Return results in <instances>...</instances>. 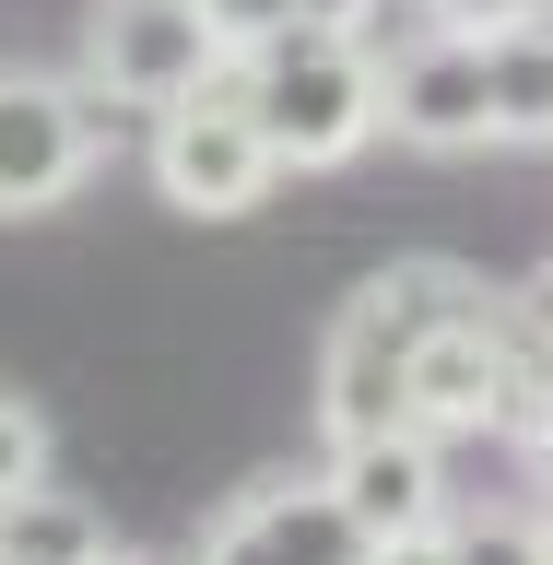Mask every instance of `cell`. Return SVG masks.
Masks as SVG:
<instances>
[{
  "mask_svg": "<svg viewBox=\"0 0 553 565\" xmlns=\"http://www.w3.org/2000/svg\"><path fill=\"white\" fill-rule=\"evenodd\" d=\"M224 83L247 95L283 177H330L377 141V47L353 24H272L259 47L224 60Z\"/></svg>",
  "mask_w": 553,
  "mask_h": 565,
  "instance_id": "6da1fadb",
  "label": "cell"
},
{
  "mask_svg": "<svg viewBox=\"0 0 553 565\" xmlns=\"http://www.w3.org/2000/svg\"><path fill=\"white\" fill-rule=\"evenodd\" d=\"M236 60L224 35H212L201 0H95V24H83V83L95 106H141V118H166L177 95H201L212 71Z\"/></svg>",
  "mask_w": 553,
  "mask_h": 565,
  "instance_id": "7a4b0ae2",
  "label": "cell"
},
{
  "mask_svg": "<svg viewBox=\"0 0 553 565\" xmlns=\"http://www.w3.org/2000/svg\"><path fill=\"white\" fill-rule=\"evenodd\" d=\"M153 189H166L177 212H201V224H236V212H259L283 189L272 141H259V118H247V95L224 71L153 118Z\"/></svg>",
  "mask_w": 553,
  "mask_h": 565,
  "instance_id": "3957f363",
  "label": "cell"
},
{
  "mask_svg": "<svg viewBox=\"0 0 553 565\" xmlns=\"http://www.w3.org/2000/svg\"><path fill=\"white\" fill-rule=\"evenodd\" d=\"M106 153V106L95 83H60V71H0V224H35L60 212Z\"/></svg>",
  "mask_w": 553,
  "mask_h": 565,
  "instance_id": "277c9868",
  "label": "cell"
},
{
  "mask_svg": "<svg viewBox=\"0 0 553 565\" xmlns=\"http://www.w3.org/2000/svg\"><path fill=\"white\" fill-rule=\"evenodd\" d=\"M377 130L413 153H483L494 141V83H483V35H436L413 24L377 60Z\"/></svg>",
  "mask_w": 553,
  "mask_h": 565,
  "instance_id": "5b68a950",
  "label": "cell"
},
{
  "mask_svg": "<svg viewBox=\"0 0 553 565\" xmlns=\"http://www.w3.org/2000/svg\"><path fill=\"white\" fill-rule=\"evenodd\" d=\"M201 565H377V542L353 530L330 471H272V483L224 494V519L201 530Z\"/></svg>",
  "mask_w": 553,
  "mask_h": 565,
  "instance_id": "8992f818",
  "label": "cell"
},
{
  "mask_svg": "<svg viewBox=\"0 0 553 565\" xmlns=\"http://www.w3.org/2000/svg\"><path fill=\"white\" fill-rule=\"evenodd\" d=\"M330 494L353 507V530H365L377 554H389V542H424V530H448V459H436V436H413V424L330 448Z\"/></svg>",
  "mask_w": 553,
  "mask_h": 565,
  "instance_id": "52a82bcc",
  "label": "cell"
},
{
  "mask_svg": "<svg viewBox=\"0 0 553 565\" xmlns=\"http://www.w3.org/2000/svg\"><path fill=\"white\" fill-rule=\"evenodd\" d=\"M483 83H494V141H553V12L483 35Z\"/></svg>",
  "mask_w": 553,
  "mask_h": 565,
  "instance_id": "ba28073f",
  "label": "cell"
},
{
  "mask_svg": "<svg viewBox=\"0 0 553 565\" xmlns=\"http://www.w3.org/2000/svg\"><path fill=\"white\" fill-rule=\"evenodd\" d=\"M83 554H106V519L83 507V494L24 483L12 507H0V565H83Z\"/></svg>",
  "mask_w": 553,
  "mask_h": 565,
  "instance_id": "9c48e42d",
  "label": "cell"
},
{
  "mask_svg": "<svg viewBox=\"0 0 553 565\" xmlns=\"http://www.w3.org/2000/svg\"><path fill=\"white\" fill-rule=\"evenodd\" d=\"M436 554H448V565H553V530L519 519V507H483V519L436 530Z\"/></svg>",
  "mask_w": 553,
  "mask_h": 565,
  "instance_id": "30bf717a",
  "label": "cell"
},
{
  "mask_svg": "<svg viewBox=\"0 0 553 565\" xmlns=\"http://www.w3.org/2000/svg\"><path fill=\"white\" fill-rule=\"evenodd\" d=\"M24 483H47V424H35L24 401H0V507H12Z\"/></svg>",
  "mask_w": 553,
  "mask_h": 565,
  "instance_id": "8fae6325",
  "label": "cell"
},
{
  "mask_svg": "<svg viewBox=\"0 0 553 565\" xmlns=\"http://www.w3.org/2000/svg\"><path fill=\"white\" fill-rule=\"evenodd\" d=\"M413 24H436V35H494V24H519V12H542V0H401Z\"/></svg>",
  "mask_w": 553,
  "mask_h": 565,
  "instance_id": "7c38bea8",
  "label": "cell"
},
{
  "mask_svg": "<svg viewBox=\"0 0 553 565\" xmlns=\"http://www.w3.org/2000/svg\"><path fill=\"white\" fill-rule=\"evenodd\" d=\"M201 12H212V35H224V47H259L272 24H295V0H201Z\"/></svg>",
  "mask_w": 553,
  "mask_h": 565,
  "instance_id": "4fadbf2b",
  "label": "cell"
},
{
  "mask_svg": "<svg viewBox=\"0 0 553 565\" xmlns=\"http://www.w3.org/2000/svg\"><path fill=\"white\" fill-rule=\"evenodd\" d=\"M365 12L377 0H295V24H353V35H365Z\"/></svg>",
  "mask_w": 553,
  "mask_h": 565,
  "instance_id": "5bb4252c",
  "label": "cell"
},
{
  "mask_svg": "<svg viewBox=\"0 0 553 565\" xmlns=\"http://www.w3.org/2000/svg\"><path fill=\"white\" fill-rule=\"evenodd\" d=\"M83 565H153V554H118V542H106V554H83Z\"/></svg>",
  "mask_w": 553,
  "mask_h": 565,
  "instance_id": "9a60e30c",
  "label": "cell"
}]
</instances>
